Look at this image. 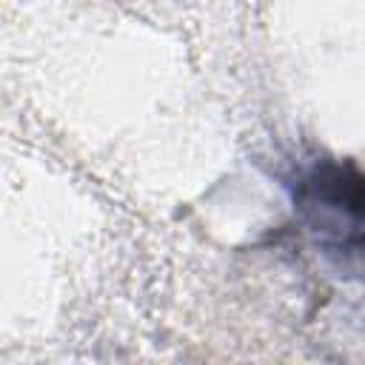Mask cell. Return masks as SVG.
Returning <instances> with one entry per match:
<instances>
[{"mask_svg":"<svg viewBox=\"0 0 365 365\" xmlns=\"http://www.w3.org/2000/svg\"><path fill=\"white\" fill-rule=\"evenodd\" d=\"M297 217L336 259H365V171L354 160H317L291 185Z\"/></svg>","mask_w":365,"mask_h":365,"instance_id":"6da1fadb","label":"cell"}]
</instances>
